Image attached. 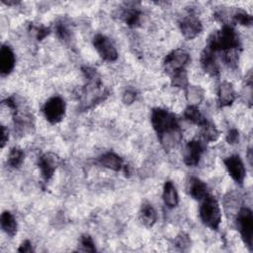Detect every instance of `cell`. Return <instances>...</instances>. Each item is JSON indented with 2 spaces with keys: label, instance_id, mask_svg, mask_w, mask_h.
I'll list each match as a JSON object with an SVG mask.
<instances>
[{
  "label": "cell",
  "instance_id": "cell-20",
  "mask_svg": "<svg viewBox=\"0 0 253 253\" xmlns=\"http://www.w3.org/2000/svg\"><path fill=\"white\" fill-rule=\"evenodd\" d=\"M184 116L191 123H193L195 125H198V126H204L208 122L207 119L204 117V115L197 108V106L190 105L189 107H187L185 112H184Z\"/></svg>",
  "mask_w": 253,
  "mask_h": 253
},
{
  "label": "cell",
  "instance_id": "cell-1",
  "mask_svg": "<svg viewBox=\"0 0 253 253\" xmlns=\"http://www.w3.org/2000/svg\"><path fill=\"white\" fill-rule=\"evenodd\" d=\"M151 125L165 149H170L180 142L182 131L178 120L173 113L161 108L153 109Z\"/></svg>",
  "mask_w": 253,
  "mask_h": 253
},
{
  "label": "cell",
  "instance_id": "cell-5",
  "mask_svg": "<svg viewBox=\"0 0 253 253\" xmlns=\"http://www.w3.org/2000/svg\"><path fill=\"white\" fill-rule=\"evenodd\" d=\"M66 105L64 100L59 96L49 98L42 107V114L47 122L54 125L62 121L65 116Z\"/></svg>",
  "mask_w": 253,
  "mask_h": 253
},
{
  "label": "cell",
  "instance_id": "cell-24",
  "mask_svg": "<svg viewBox=\"0 0 253 253\" xmlns=\"http://www.w3.org/2000/svg\"><path fill=\"white\" fill-rule=\"evenodd\" d=\"M202 127H203L202 136L205 141L213 142L218 139L219 132L213 124L207 122L204 126H202Z\"/></svg>",
  "mask_w": 253,
  "mask_h": 253
},
{
  "label": "cell",
  "instance_id": "cell-14",
  "mask_svg": "<svg viewBox=\"0 0 253 253\" xmlns=\"http://www.w3.org/2000/svg\"><path fill=\"white\" fill-rule=\"evenodd\" d=\"M201 66L202 68L211 76H217L219 74V66L210 48H206L203 50L201 54Z\"/></svg>",
  "mask_w": 253,
  "mask_h": 253
},
{
  "label": "cell",
  "instance_id": "cell-23",
  "mask_svg": "<svg viewBox=\"0 0 253 253\" xmlns=\"http://www.w3.org/2000/svg\"><path fill=\"white\" fill-rule=\"evenodd\" d=\"M24 151L22 148L18 147V146H14L10 149L9 154H8V164L9 166L13 167V168H18L22 165L23 161H24Z\"/></svg>",
  "mask_w": 253,
  "mask_h": 253
},
{
  "label": "cell",
  "instance_id": "cell-21",
  "mask_svg": "<svg viewBox=\"0 0 253 253\" xmlns=\"http://www.w3.org/2000/svg\"><path fill=\"white\" fill-rule=\"evenodd\" d=\"M185 90L187 101L192 106H197L204 99V90L200 86L188 85Z\"/></svg>",
  "mask_w": 253,
  "mask_h": 253
},
{
  "label": "cell",
  "instance_id": "cell-31",
  "mask_svg": "<svg viewBox=\"0 0 253 253\" xmlns=\"http://www.w3.org/2000/svg\"><path fill=\"white\" fill-rule=\"evenodd\" d=\"M136 98V93L133 90H126L123 95V101L125 104H131Z\"/></svg>",
  "mask_w": 253,
  "mask_h": 253
},
{
  "label": "cell",
  "instance_id": "cell-18",
  "mask_svg": "<svg viewBox=\"0 0 253 253\" xmlns=\"http://www.w3.org/2000/svg\"><path fill=\"white\" fill-rule=\"evenodd\" d=\"M139 219L143 225L151 227L157 220V213L150 203H143L139 211Z\"/></svg>",
  "mask_w": 253,
  "mask_h": 253
},
{
  "label": "cell",
  "instance_id": "cell-32",
  "mask_svg": "<svg viewBox=\"0 0 253 253\" xmlns=\"http://www.w3.org/2000/svg\"><path fill=\"white\" fill-rule=\"evenodd\" d=\"M36 31V36H37V39L39 41L44 39L48 34H49V29L48 28H45V27H37L35 29Z\"/></svg>",
  "mask_w": 253,
  "mask_h": 253
},
{
  "label": "cell",
  "instance_id": "cell-7",
  "mask_svg": "<svg viewBox=\"0 0 253 253\" xmlns=\"http://www.w3.org/2000/svg\"><path fill=\"white\" fill-rule=\"evenodd\" d=\"M93 45L99 55L106 61H115L118 58V51L109 38L98 34L93 39Z\"/></svg>",
  "mask_w": 253,
  "mask_h": 253
},
{
  "label": "cell",
  "instance_id": "cell-4",
  "mask_svg": "<svg viewBox=\"0 0 253 253\" xmlns=\"http://www.w3.org/2000/svg\"><path fill=\"white\" fill-rule=\"evenodd\" d=\"M237 227L245 245L251 250L253 244V213L250 209L244 207L237 214Z\"/></svg>",
  "mask_w": 253,
  "mask_h": 253
},
{
  "label": "cell",
  "instance_id": "cell-19",
  "mask_svg": "<svg viewBox=\"0 0 253 253\" xmlns=\"http://www.w3.org/2000/svg\"><path fill=\"white\" fill-rule=\"evenodd\" d=\"M0 223H1V228L2 230L10 237H13L16 235L17 230H18V224L15 216L8 211H4L1 214L0 218Z\"/></svg>",
  "mask_w": 253,
  "mask_h": 253
},
{
  "label": "cell",
  "instance_id": "cell-3",
  "mask_svg": "<svg viewBox=\"0 0 253 253\" xmlns=\"http://www.w3.org/2000/svg\"><path fill=\"white\" fill-rule=\"evenodd\" d=\"M200 216L204 224L211 229H217L221 221V211L216 198L208 194L200 207Z\"/></svg>",
  "mask_w": 253,
  "mask_h": 253
},
{
  "label": "cell",
  "instance_id": "cell-26",
  "mask_svg": "<svg viewBox=\"0 0 253 253\" xmlns=\"http://www.w3.org/2000/svg\"><path fill=\"white\" fill-rule=\"evenodd\" d=\"M80 246L82 251H87V252H94L96 251L94 241L92 237L88 234H84L80 237Z\"/></svg>",
  "mask_w": 253,
  "mask_h": 253
},
{
  "label": "cell",
  "instance_id": "cell-6",
  "mask_svg": "<svg viewBox=\"0 0 253 253\" xmlns=\"http://www.w3.org/2000/svg\"><path fill=\"white\" fill-rule=\"evenodd\" d=\"M190 61V54L182 48L175 49L168 53L163 61L165 71L169 74H173L176 71L185 69V66Z\"/></svg>",
  "mask_w": 253,
  "mask_h": 253
},
{
  "label": "cell",
  "instance_id": "cell-29",
  "mask_svg": "<svg viewBox=\"0 0 253 253\" xmlns=\"http://www.w3.org/2000/svg\"><path fill=\"white\" fill-rule=\"evenodd\" d=\"M226 140L229 144H235L238 143L239 141V131L236 128H231L227 135H226Z\"/></svg>",
  "mask_w": 253,
  "mask_h": 253
},
{
  "label": "cell",
  "instance_id": "cell-28",
  "mask_svg": "<svg viewBox=\"0 0 253 253\" xmlns=\"http://www.w3.org/2000/svg\"><path fill=\"white\" fill-rule=\"evenodd\" d=\"M234 21L243 26H250L252 24V16L244 11H238L233 16Z\"/></svg>",
  "mask_w": 253,
  "mask_h": 253
},
{
  "label": "cell",
  "instance_id": "cell-27",
  "mask_svg": "<svg viewBox=\"0 0 253 253\" xmlns=\"http://www.w3.org/2000/svg\"><path fill=\"white\" fill-rule=\"evenodd\" d=\"M55 33L57 37L62 41H68L70 38V31L63 22H59L55 25Z\"/></svg>",
  "mask_w": 253,
  "mask_h": 253
},
{
  "label": "cell",
  "instance_id": "cell-34",
  "mask_svg": "<svg viewBox=\"0 0 253 253\" xmlns=\"http://www.w3.org/2000/svg\"><path fill=\"white\" fill-rule=\"evenodd\" d=\"M9 139V132H8V129L2 126H1V147H4L6 142L8 141Z\"/></svg>",
  "mask_w": 253,
  "mask_h": 253
},
{
  "label": "cell",
  "instance_id": "cell-2",
  "mask_svg": "<svg viewBox=\"0 0 253 253\" xmlns=\"http://www.w3.org/2000/svg\"><path fill=\"white\" fill-rule=\"evenodd\" d=\"M240 47V40L236 31L229 25H224L213 33L208 42V48L211 51H227Z\"/></svg>",
  "mask_w": 253,
  "mask_h": 253
},
{
  "label": "cell",
  "instance_id": "cell-33",
  "mask_svg": "<svg viewBox=\"0 0 253 253\" xmlns=\"http://www.w3.org/2000/svg\"><path fill=\"white\" fill-rule=\"evenodd\" d=\"M19 252H27V253H31L33 252V248H32V244L29 240H25L24 242H22V244L20 245L19 249H18Z\"/></svg>",
  "mask_w": 253,
  "mask_h": 253
},
{
  "label": "cell",
  "instance_id": "cell-13",
  "mask_svg": "<svg viewBox=\"0 0 253 253\" xmlns=\"http://www.w3.org/2000/svg\"><path fill=\"white\" fill-rule=\"evenodd\" d=\"M15 53L8 44H3L0 50V72L2 76L8 75L14 69Z\"/></svg>",
  "mask_w": 253,
  "mask_h": 253
},
{
  "label": "cell",
  "instance_id": "cell-12",
  "mask_svg": "<svg viewBox=\"0 0 253 253\" xmlns=\"http://www.w3.org/2000/svg\"><path fill=\"white\" fill-rule=\"evenodd\" d=\"M186 191L193 199L200 201L208 195V186L198 177L191 176L186 182Z\"/></svg>",
  "mask_w": 253,
  "mask_h": 253
},
{
  "label": "cell",
  "instance_id": "cell-22",
  "mask_svg": "<svg viewBox=\"0 0 253 253\" xmlns=\"http://www.w3.org/2000/svg\"><path fill=\"white\" fill-rule=\"evenodd\" d=\"M121 16H122V19L124 20V22L127 26L136 27L140 22L141 13H140V11H138L134 8H127L122 12Z\"/></svg>",
  "mask_w": 253,
  "mask_h": 253
},
{
  "label": "cell",
  "instance_id": "cell-15",
  "mask_svg": "<svg viewBox=\"0 0 253 253\" xmlns=\"http://www.w3.org/2000/svg\"><path fill=\"white\" fill-rule=\"evenodd\" d=\"M217 96H218L219 105L221 107L230 106L234 102L235 97H236L232 84L227 81L221 82L218 86Z\"/></svg>",
  "mask_w": 253,
  "mask_h": 253
},
{
  "label": "cell",
  "instance_id": "cell-30",
  "mask_svg": "<svg viewBox=\"0 0 253 253\" xmlns=\"http://www.w3.org/2000/svg\"><path fill=\"white\" fill-rule=\"evenodd\" d=\"M175 244L177 247L181 248V249H184L185 247L189 246L190 244V240H189V237L183 233L179 234L175 240Z\"/></svg>",
  "mask_w": 253,
  "mask_h": 253
},
{
  "label": "cell",
  "instance_id": "cell-8",
  "mask_svg": "<svg viewBox=\"0 0 253 253\" xmlns=\"http://www.w3.org/2000/svg\"><path fill=\"white\" fill-rule=\"evenodd\" d=\"M223 163L231 178L236 183L242 184L246 176V169L240 156L236 154L230 155L223 160Z\"/></svg>",
  "mask_w": 253,
  "mask_h": 253
},
{
  "label": "cell",
  "instance_id": "cell-17",
  "mask_svg": "<svg viewBox=\"0 0 253 253\" xmlns=\"http://www.w3.org/2000/svg\"><path fill=\"white\" fill-rule=\"evenodd\" d=\"M162 198L168 208H175L179 204V196L172 181H166L163 186Z\"/></svg>",
  "mask_w": 253,
  "mask_h": 253
},
{
  "label": "cell",
  "instance_id": "cell-11",
  "mask_svg": "<svg viewBox=\"0 0 253 253\" xmlns=\"http://www.w3.org/2000/svg\"><path fill=\"white\" fill-rule=\"evenodd\" d=\"M179 25H180L181 33L188 40H192L196 38L203 30L201 21L196 16H193V15L184 17L181 20Z\"/></svg>",
  "mask_w": 253,
  "mask_h": 253
},
{
  "label": "cell",
  "instance_id": "cell-9",
  "mask_svg": "<svg viewBox=\"0 0 253 253\" xmlns=\"http://www.w3.org/2000/svg\"><path fill=\"white\" fill-rule=\"evenodd\" d=\"M60 163L59 157L53 152H46L42 154L39 159V168L42 177L48 181L54 174L57 166Z\"/></svg>",
  "mask_w": 253,
  "mask_h": 253
},
{
  "label": "cell",
  "instance_id": "cell-25",
  "mask_svg": "<svg viewBox=\"0 0 253 253\" xmlns=\"http://www.w3.org/2000/svg\"><path fill=\"white\" fill-rule=\"evenodd\" d=\"M171 82H172V85L175 87L186 89L187 86L189 85L186 70L181 69V70L176 71L175 73L171 74Z\"/></svg>",
  "mask_w": 253,
  "mask_h": 253
},
{
  "label": "cell",
  "instance_id": "cell-16",
  "mask_svg": "<svg viewBox=\"0 0 253 253\" xmlns=\"http://www.w3.org/2000/svg\"><path fill=\"white\" fill-rule=\"evenodd\" d=\"M99 162L104 167L114 170V171H121L124 169V161L123 159L114 152H106L100 156Z\"/></svg>",
  "mask_w": 253,
  "mask_h": 253
},
{
  "label": "cell",
  "instance_id": "cell-10",
  "mask_svg": "<svg viewBox=\"0 0 253 253\" xmlns=\"http://www.w3.org/2000/svg\"><path fill=\"white\" fill-rule=\"evenodd\" d=\"M204 152V144L201 140L193 139L187 142L183 152L184 163L188 166L198 165Z\"/></svg>",
  "mask_w": 253,
  "mask_h": 253
}]
</instances>
